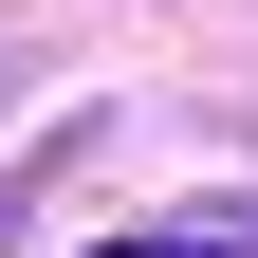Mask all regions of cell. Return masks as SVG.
Returning a JSON list of instances; mask_svg holds the SVG:
<instances>
[{"mask_svg": "<svg viewBox=\"0 0 258 258\" xmlns=\"http://www.w3.org/2000/svg\"><path fill=\"white\" fill-rule=\"evenodd\" d=\"M111 258H221V240H111Z\"/></svg>", "mask_w": 258, "mask_h": 258, "instance_id": "cell-1", "label": "cell"}]
</instances>
